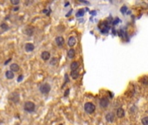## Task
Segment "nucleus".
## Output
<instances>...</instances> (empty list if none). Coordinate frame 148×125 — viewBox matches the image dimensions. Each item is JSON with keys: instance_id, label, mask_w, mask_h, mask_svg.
<instances>
[{"instance_id": "9", "label": "nucleus", "mask_w": 148, "mask_h": 125, "mask_svg": "<svg viewBox=\"0 0 148 125\" xmlns=\"http://www.w3.org/2000/svg\"><path fill=\"white\" fill-rule=\"evenodd\" d=\"M41 57H42V59L45 60V61L49 60L50 59V57H51L50 52H48V51H43L42 54H41Z\"/></svg>"}, {"instance_id": "22", "label": "nucleus", "mask_w": 148, "mask_h": 125, "mask_svg": "<svg viewBox=\"0 0 148 125\" xmlns=\"http://www.w3.org/2000/svg\"><path fill=\"white\" fill-rule=\"evenodd\" d=\"M126 10H127V7H126V6H124L123 8H121V12H123V13H125Z\"/></svg>"}, {"instance_id": "23", "label": "nucleus", "mask_w": 148, "mask_h": 125, "mask_svg": "<svg viewBox=\"0 0 148 125\" xmlns=\"http://www.w3.org/2000/svg\"><path fill=\"white\" fill-rule=\"evenodd\" d=\"M55 61H58L57 58H53V59L51 60V64H52V65H54V64H56V63H55Z\"/></svg>"}, {"instance_id": "1", "label": "nucleus", "mask_w": 148, "mask_h": 125, "mask_svg": "<svg viewBox=\"0 0 148 125\" xmlns=\"http://www.w3.org/2000/svg\"><path fill=\"white\" fill-rule=\"evenodd\" d=\"M84 111L86 112V113L88 114H92L94 111H95V109H96V107H95V105L92 103V102H86L85 104H84Z\"/></svg>"}, {"instance_id": "13", "label": "nucleus", "mask_w": 148, "mask_h": 125, "mask_svg": "<svg viewBox=\"0 0 148 125\" xmlns=\"http://www.w3.org/2000/svg\"><path fill=\"white\" fill-rule=\"evenodd\" d=\"M71 78L74 80L77 79V78L79 77V72H78L77 71H71Z\"/></svg>"}, {"instance_id": "17", "label": "nucleus", "mask_w": 148, "mask_h": 125, "mask_svg": "<svg viewBox=\"0 0 148 125\" xmlns=\"http://www.w3.org/2000/svg\"><path fill=\"white\" fill-rule=\"evenodd\" d=\"M5 76H6V78H8V79H12L14 77V73L11 71H8L5 73Z\"/></svg>"}, {"instance_id": "15", "label": "nucleus", "mask_w": 148, "mask_h": 125, "mask_svg": "<svg viewBox=\"0 0 148 125\" xmlns=\"http://www.w3.org/2000/svg\"><path fill=\"white\" fill-rule=\"evenodd\" d=\"M67 56H68L69 58H73V57H75V50H73V49H70L68 50V52H67Z\"/></svg>"}, {"instance_id": "11", "label": "nucleus", "mask_w": 148, "mask_h": 125, "mask_svg": "<svg viewBox=\"0 0 148 125\" xmlns=\"http://www.w3.org/2000/svg\"><path fill=\"white\" fill-rule=\"evenodd\" d=\"M10 69H11V71H12V72H18L19 70H20V68H19V66L17 64H12V65L10 66Z\"/></svg>"}, {"instance_id": "2", "label": "nucleus", "mask_w": 148, "mask_h": 125, "mask_svg": "<svg viewBox=\"0 0 148 125\" xmlns=\"http://www.w3.org/2000/svg\"><path fill=\"white\" fill-rule=\"evenodd\" d=\"M39 90H40V92H41L42 94H45V95L48 94L51 90L50 84L49 83H42L41 85L39 86Z\"/></svg>"}, {"instance_id": "16", "label": "nucleus", "mask_w": 148, "mask_h": 125, "mask_svg": "<svg viewBox=\"0 0 148 125\" xmlns=\"http://www.w3.org/2000/svg\"><path fill=\"white\" fill-rule=\"evenodd\" d=\"M33 32H34V29L32 27H28L26 30H25V33L27 34V36H32L33 35Z\"/></svg>"}, {"instance_id": "24", "label": "nucleus", "mask_w": 148, "mask_h": 125, "mask_svg": "<svg viewBox=\"0 0 148 125\" xmlns=\"http://www.w3.org/2000/svg\"><path fill=\"white\" fill-rule=\"evenodd\" d=\"M43 12H44V13H47L46 15H50L51 11H45H45H43Z\"/></svg>"}, {"instance_id": "5", "label": "nucleus", "mask_w": 148, "mask_h": 125, "mask_svg": "<svg viewBox=\"0 0 148 125\" xmlns=\"http://www.w3.org/2000/svg\"><path fill=\"white\" fill-rule=\"evenodd\" d=\"M114 118H115V116H114V114L112 113V112L107 113L106 116H105V120H106L107 122H109V123L114 122Z\"/></svg>"}, {"instance_id": "27", "label": "nucleus", "mask_w": 148, "mask_h": 125, "mask_svg": "<svg viewBox=\"0 0 148 125\" xmlns=\"http://www.w3.org/2000/svg\"><path fill=\"white\" fill-rule=\"evenodd\" d=\"M60 125H62V124H60Z\"/></svg>"}, {"instance_id": "21", "label": "nucleus", "mask_w": 148, "mask_h": 125, "mask_svg": "<svg viewBox=\"0 0 148 125\" xmlns=\"http://www.w3.org/2000/svg\"><path fill=\"white\" fill-rule=\"evenodd\" d=\"M11 3H12L13 5H17L19 4V1H18V0H11Z\"/></svg>"}, {"instance_id": "6", "label": "nucleus", "mask_w": 148, "mask_h": 125, "mask_svg": "<svg viewBox=\"0 0 148 125\" xmlns=\"http://www.w3.org/2000/svg\"><path fill=\"white\" fill-rule=\"evenodd\" d=\"M55 41H56L57 45L59 46V47L63 46L64 43V37H62V36H57L56 39H55Z\"/></svg>"}, {"instance_id": "10", "label": "nucleus", "mask_w": 148, "mask_h": 125, "mask_svg": "<svg viewBox=\"0 0 148 125\" xmlns=\"http://www.w3.org/2000/svg\"><path fill=\"white\" fill-rule=\"evenodd\" d=\"M76 42H77V40H76L75 37L74 36H71L68 39V45L70 47H72V46H74L76 44Z\"/></svg>"}, {"instance_id": "26", "label": "nucleus", "mask_w": 148, "mask_h": 125, "mask_svg": "<svg viewBox=\"0 0 148 125\" xmlns=\"http://www.w3.org/2000/svg\"><path fill=\"white\" fill-rule=\"evenodd\" d=\"M69 90H70V89H66V92H65V94H64V95H68V93H69Z\"/></svg>"}, {"instance_id": "3", "label": "nucleus", "mask_w": 148, "mask_h": 125, "mask_svg": "<svg viewBox=\"0 0 148 125\" xmlns=\"http://www.w3.org/2000/svg\"><path fill=\"white\" fill-rule=\"evenodd\" d=\"M25 109L28 112H33L35 110V104L32 102H26L25 103Z\"/></svg>"}, {"instance_id": "14", "label": "nucleus", "mask_w": 148, "mask_h": 125, "mask_svg": "<svg viewBox=\"0 0 148 125\" xmlns=\"http://www.w3.org/2000/svg\"><path fill=\"white\" fill-rule=\"evenodd\" d=\"M124 116H125V111H124V109H122V108H118V109H117V116L119 117V118H121V117H123Z\"/></svg>"}, {"instance_id": "18", "label": "nucleus", "mask_w": 148, "mask_h": 125, "mask_svg": "<svg viewBox=\"0 0 148 125\" xmlns=\"http://www.w3.org/2000/svg\"><path fill=\"white\" fill-rule=\"evenodd\" d=\"M141 122H142V123H143V125H148V116L143 117Z\"/></svg>"}, {"instance_id": "20", "label": "nucleus", "mask_w": 148, "mask_h": 125, "mask_svg": "<svg viewBox=\"0 0 148 125\" xmlns=\"http://www.w3.org/2000/svg\"><path fill=\"white\" fill-rule=\"evenodd\" d=\"M1 28H2L4 30H7L9 29V26H8L6 24H1Z\"/></svg>"}, {"instance_id": "12", "label": "nucleus", "mask_w": 148, "mask_h": 125, "mask_svg": "<svg viewBox=\"0 0 148 125\" xmlns=\"http://www.w3.org/2000/svg\"><path fill=\"white\" fill-rule=\"evenodd\" d=\"M78 67H79V64H78V62L74 61L71 64V71H77Z\"/></svg>"}, {"instance_id": "7", "label": "nucleus", "mask_w": 148, "mask_h": 125, "mask_svg": "<svg viewBox=\"0 0 148 125\" xmlns=\"http://www.w3.org/2000/svg\"><path fill=\"white\" fill-rule=\"evenodd\" d=\"M10 100H12L13 102H18L19 101V95L18 93L15 92V93H12L10 96Z\"/></svg>"}, {"instance_id": "25", "label": "nucleus", "mask_w": 148, "mask_h": 125, "mask_svg": "<svg viewBox=\"0 0 148 125\" xmlns=\"http://www.w3.org/2000/svg\"><path fill=\"white\" fill-rule=\"evenodd\" d=\"M21 80H23V76H22V75H21V76H19V77H18V82H20Z\"/></svg>"}, {"instance_id": "19", "label": "nucleus", "mask_w": 148, "mask_h": 125, "mask_svg": "<svg viewBox=\"0 0 148 125\" xmlns=\"http://www.w3.org/2000/svg\"><path fill=\"white\" fill-rule=\"evenodd\" d=\"M84 13V10H79L78 12H77V17H82Z\"/></svg>"}, {"instance_id": "8", "label": "nucleus", "mask_w": 148, "mask_h": 125, "mask_svg": "<svg viewBox=\"0 0 148 125\" xmlns=\"http://www.w3.org/2000/svg\"><path fill=\"white\" fill-rule=\"evenodd\" d=\"M25 50H26L27 52H32V51H33V50H34L35 46L33 45L32 43H26V44H25Z\"/></svg>"}, {"instance_id": "4", "label": "nucleus", "mask_w": 148, "mask_h": 125, "mask_svg": "<svg viewBox=\"0 0 148 125\" xmlns=\"http://www.w3.org/2000/svg\"><path fill=\"white\" fill-rule=\"evenodd\" d=\"M99 104L102 108H106L108 105H109V100L107 99V98L104 97V98H101L100 99V102H99Z\"/></svg>"}]
</instances>
